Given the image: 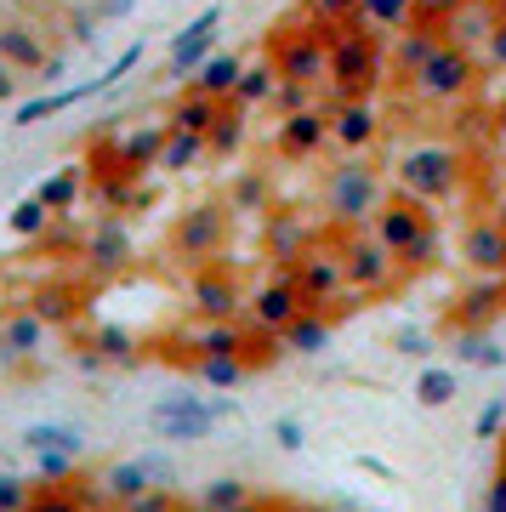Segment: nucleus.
<instances>
[{
  "mask_svg": "<svg viewBox=\"0 0 506 512\" xmlns=\"http://www.w3.org/2000/svg\"><path fill=\"white\" fill-rule=\"evenodd\" d=\"M308 6H313V18H319V23H347L359 0H308Z\"/></svg>",
  "mask_w": 506,
  "mask_h": 512,
  "instance_id": "46",
  "label": "nucleus"
},
{
  "mask_svg": "<svg viewBox=\"0 0 506 512\" xmlns=\"http://www.w3.org/2000/svg\"><path fill=\"white\" fill-rule=\"evenodd\" d=\"M199 353H239V330L228 319H217V325L199 336Z\"/></svg>",
  "mask_w": 506,
  "mask_h": 512,
  "instance_id": "40",
  "label": "nucleus"
},
{
  "mask_svg": "<svg viewBox=\"0 0 506 512\" xmlns=\"http://www.w3.org/2000/svg\"><path fill=\"white\" fill-rule=\"evenodd\" d=\"M416 399L421 404H450L455 399V370H421V382H416Z\"/></svg>",
  "mask_w": 506,
  "mask_h": 512,
  "instance_id": "37",
  "label": "nucleus"
},
{
  "mask_svg": "<svg viewBox=\"0 0 506 512\" xmlns=\"http://www.w3.org/2000/svg\"><path fill=\"white\" fill-rule=\"evenodd\" d=\"M245 365H239V353H205L199 359V382L205 387H239Z\"/></svg>",
  "mask_w": 506,
  "mask_h": 512,
  "instance_id": "34",
  "label": "nucleus"
},
{
  "mask_svg": "<svg viewBox=\"0 0 506 512\" xmlns=\"http://www.w3.org/2000/svg\"><path fill=\"white\" fill-rule=\"evenodd\" d=\"M103 353H109V359H131V342H126V330H103Z\"/></svg>",
  "mask_w": 506,
  "mask_h": 512,
  "instance_id": "49",
  "label": "nucleus"
},
{
  "mask_svg": "<svg viewBox=\"0 0 506 512\" xmlns=\"http://www.w3.org/2000/svg\"><path fill=\"white\" fill-rule=\"evenodd\" d=\"M268 109H279V114L313 109V86H285V80H279V92H273V103H268Z\"/></svg>",
  "mask_w": 506,
  "mask_h": 512,
  "instance_id": "42",
  "label": "nucleus"
},
{
  "mask_svg": "<svg viewBox=\"0 0 506 512\" xmlns=\"http://www.w3.org/2000/svg\"><path fill=\"white\" fill-rule=\"evenodd\" d=\"M69 308H74L69 291H35V308L29 313H35V319H69Z\"/></svg>",
  "mask_w": 506,
  "mask_h": 512,
  "instance_id": "43",
  "label": "nucleus"
},
{
  "mask_svg": "<svg viewBox=\"0 0 506 512\" xmlns=\"http://www.w3.org/2000/svg\"><path fill=\"white\" fill-rule=\"evenodd\" d=\"M103 12H109V18H126V12H131V0H103Z\"/></svg>",
  "mask_w": 506,
  "mask_h": 512,
  "instance_id": "54",
  "label": "nucleus"
},
{
  "mask_svg": "<svg viewBox=\"0 0 506 512\" xmlns=\"http://www.w3.org/2000/svg\"><path fill=\"white\" fill-rule=\"evenodd\" d=\"M205 507H211V512H239V507H245V484H239V478H211Z\"/></svg>",
  "mask_w": 506,
  "mask_h": 512,
  "instance_id": "38",
  "label": "nucleus"
},
{
  "mask_svg": "<svg viewBox=\"0 0 506 512\" xmlns=\"http://www.w3.org/2000/svg\"><path fill=\"white\" fill-rule=\"evenodd\" d=\"M290 285L302 291V302H336L347 285V268H342V251L336 245H308V251L296 256V274H290Z\"/></svg>",
  "mask_w": 506,
  "mask_h": 512,
  "instance_id": "8",
  "label": "nucleus"
},
{
  "mask_svg": "<svg viewBox=\"0 0 506 512\" xmlns=\"http://www.w3.org/2000/svg\"><path fill=\"white\" fill-rule=\"evenodd\" d=\"M398 353H427V336L421 330H398Z\"/></svg>",
  "mask_w": 506,
  "mask_h": 512,
  "instance_id": "51",
  "label": "nucleus"
},
{
  "mask_svg": "<svg viewBox=\"0 0 506 512\" xmlns=\"http://www.w3.org/2000/svg\"><path fill=\"white\" fill-rule=\"evenodd\" d=\"M336 29H342V23H325L319 35L302 29V35L279 40V46H273V69H279V80H285V86H319V80L330 74V40H336Z\"/></svg>",
  "mask_w": 506,
  "mask_h": 512,
  "instance_id": "6",
  "label": "nucleus"
},
{
  "mask_svg": "<svg viewBox=\"0 0 506 512\" xmlns=\"http://www.w3.org/2000/svg\"><path fill=\"white\" fill-rule=\"evenodd\" d=\"M29 507V484L12 473H0V512H23Z\"/></svg>",
  "mask_w": 506,
  "mask_h": 512,
  "instance_id": "45",
  "label": "nucleus"
},
{
  "mask_svg": "<svg viewBox=\"0 0 506 512\" xmlns=\"http://www.w3.org/2000/svg\"><path fill=\"white\" fill-rule=\"evenodd\" d=\"M29 512H74V501H57V495H46V501H35Z\"/></svg>",
  "mask_w": 506,
  "mask_h": 512,
  "instance_id": "53",
  "label": "nucleus"
},
{
  "mask_svg": "<svg viewBox=\"0 0 506 512\" xmlns=\"http://www.w3.org/2000/svg\"><path fill=\"white\" fill-rule=\"evenodd\" d=\"M370 234H376L404 268H433L438 251H444V234H438L433 211L416 205V200H387L376 211V222H370Z\"/></svg>",
  "mask_w": 506,
  "mask_h": 512,
  "instance_id": "2",
  "label": "nucleus"
},
{
  "mask_svg": "<svg viewBox=\"0 0 506 512\" xmlns=\"http://www.w3.org/2000/svg\"><path fill=\"white\" fill-rule=\"evenodd\" d=\"M461 6H472V0H416V23H450Z\"/></svg>",
  "mask_w": 506,
  "mask_h": 512,
  "instance_id": "44",
  "label": "nucleus"
},
{
  "mask_svg": "<svg viewBox=\"0 0 506 512\" xmlns=\"http://www.w3.org/2000/svg\"><path fill=\"white\" fill-rule=\"evenodd\" d=\"M205 154H211V148H205V137H194V131H171V137H165V148H160V171L182 177V171H194Z\"/></svg>",
  "mask_w": 506,
  "mask_h": 512,
  "instance_id": "31",
  "label": "nucleus"
},
{
  "mask_svg": "<svg viewBox=\"0 0 506 512\" xmlns=\"http://www.w3.org/2000/svg\"><path fill=\"white\" fill-rule=\"evenodd\" d=\"M438 46H444L438 23H410L404 35H393V69L404 74V80H410V74H416L421 63H427V57L438 52Z\"/></svg>",
  "mask_w": 506,
  "mask_h": 512,
  "instance_id": "21",
  "label": "nucleus"
},
{
  "mask_svg": "<svg viewBox=\"0 0 506 512\" xmlns=\"http://www.w3.org/2000/svg\"><path fill=\"white\" fill-rule=\"evenodd\" d=\"M450 29H455V46L461 52H484V40H489V29H495V6H484V0H472V6H461L450 18Z\"/></svg>",
  "mask_w": 506,
  "mask_h": 512,
  "instance_id": "27",
  "label": "nucleus"
},
{
  "mask_svg": "<svg viewBox=\"0 0 506 512\" xmlns=\"http://www.w3.org/2000/svg\"><path fill=\"white\" fill-rule=\"evenodd\" d=\"M0 63L6 69H40L46 63V46H40L35 29H18L12 23V29H0Z\"/></svg>",
  "mask_w": 506,
  "mask_h": 512,
  "instance_id": "28",
  "label": "nucleus"
},
{
  "mask_svg": "<svg viewBox=\"0 0 506 512\" xmlns=\"http://www.w3.org/2000/svg\"><path fill=\"white\" fill-rule=\"evenodd\" d=\"M23 444H29L35 456H80V450H86V439H80L74 427H57V421H35V427L23 433Z\"/></svg>",
  "mask_w": 506,
  "mask_h": 512,
  "instance_id": "29",
  "label": "nucleus"
},
{
  "mask_svg": "<svg viewBox=\"0 0 506 512\" xmlns=\"http://www.w3.org/2000/svg\"><path fill=\"white\" fill-rule=\"evenodd\" d=\"M484 6H495V0H484Z\"/></svg>",
  "mask_w": 506,
  "mask_h": 512,
  "instance_id": "56",
  "label": "nucleus"
},
{
  "mask_svg": "<svg viewBox=\"0 0 506 512\" xmlns=\"http://www.w3.org/2000/svg\"><path fill=\"white\" fill-rule=\"evenodd\" d=\"M103 86H114L109 74H97V80H80V86H63V92H52V97H35V103H18V109H12V126H40V120H52L57 109H74L80 97L103 92Z\"/></svg>",
  "mask_w": 506,
  "mask_h": 512,
  "instance_id": "19",
  "label": "nucleus"
},
{
  "mask_svg": "<svg viewBox=\"0 0 506 512\" xmlns=\"http://www.w3.org/2000/svg\"><path fill=\"white\" fill-rule=\"evenodd\" d=\"M376 137H381V114L370 103H336L330 109V143H342L347 154H364Z\"/></svg>",
  "mask_w": 506,
  "mask_h": 512,
  "instance_id": "15",
  "label": "nucleus"
},
{
  "mask_svg": "<svg viewBox=\"0 0 506 512\" xmlns=\"http://www.w3.org/2000/svg\"><path fill=\"white\" fill-rule=\"evenodd\" d=\"M381 205H387L381 171L364 160V154H347V160L330 171V183H325V211H330V222H342V228H370Z\"/></svg>",
  "mask_w": 506,
  "mask_h": 512,
  "instance_id": "3",
  "label": "nucleus"
},
{
  "mask_svg": "<svg viewBox=\"0 0 506 512\" xmlns=\"http://www.w3.org/2000/svg\"><path fill=\"white\" fill-rule=\"evenodd\" d=\"M461 256H467L478 274H501L506 268V228L495 217L489 222H472L467 239H461Z\"/></svg>",
  "mask_w": 506,
  "mask_h": 512,
  "instance_id": "18",
  "label": "nucleus"
},
{
  "mask_svg": "<svg viewBox=\"0 0 506 512\" xmlns=\"http://www.w3.org/2000/svg\"><path fill=\"white\" fill-rule=\"evenodd\" d=\"M268 234H273V245H279V251H290V245L302 239V228H296V222H290V217H279V222H273V228H268Z\"/></svg>",
  "mask_w": 506,
  "mask_h": 512,
  "instance_id": "48",
  "label": "nucleus"
},
{
  "mask_svg": "<svg viewBox=\"0 0 506 512\" xmlns=\"http://www.w3.org/2000/svg\"><path fill=\"white\" fill-rule=\"evenodd\" d=\"M342 268H347V285H359V291H381V285L398 274V256L387 251L376 234L353 228V239L342 245Z\"/></svg>",
  "mask_w": 506,
  "mask_h": 512,
  "instance_id": "10",
  "label": "nucleus"
},
{
  "mask_svg": "<svg viewBox=\"0 0 506 512\" xmlns=\"http://www.w3.org/2000/svg\"><path fill=\"white\" fill-rule=\"evenodd\" d=\"M495 222H501V228H506V200H501V205H495Z\"/></svg>",
  "mask_w": 506,
  "mask_h": 512,
  "instance_id": "55",
  "label": "nucleus"
},
{
  "mask_svg": "<svg viewBox=\"0 0 506 512\" xmlns=\"http://www.w3.org/2000/svg\"><path fill=\"white\" fill-rule=\"evenodd\" d=\"M330 92L336 103H370V92L381 86V40L359 35V29H336L330 40Z\"/></svg>",
  "mask_w": 506,
  "mask_h": 512,
  "instance_id": "4",
  "label": "nucleus"
},
{
  "mask_svg": "<svg viewBox=\"0 0 506 512\" xmlns=\"http://www.w3.org/2000/svg\"><path fill=\"white\" fill-rule=\"evenodd\" d=\"M245 131H251V114L228 103V109H222V120L211 126V137H205V148H211V154H222V160H234L239 148H245Z\"/></svg>",
  "mask_w": 506,
  "mask_h": 512,
  "instance_id": "32",
  "label": "nucleus"
},
{
  "mask_svg": "<svg viewBox=\"0 0 506 512\" xmlns=\"http://www.w3.org/2000/svg\"><path fill=\"white\" fill-rule=\"evenodd\" d=\"M80 188H86V165H57L52 177L35 188V200L52 211V217H63V211H74L80 205Z\"/></svg>",
  "mask_w": 506,
  "mask_h": 512,
  "instance_id": "24",
  "label": "nucleus"
},
{
  "mask_svg": "<svg viewBox=\"0 0 506 512\" xmlns=\"http://www.w3.org/2000/svg\"><path fill=\"white\" fill-rule=\"evenodd\" d=\"M325 143H330V114L319 109V103H313V109L285 114V120L273 126V148H279L285 160H313Z\"/></svg>",
  "mask_w": 506,
  "mask_h": 512,
  "instance_id": "12",
  "label": "nucleus"
},
{
  "mask_svg": "<svg viewBox=\"0 0 506 512\" xmlns=\"http://www.w3.org/2000/svg\"><path fill=\"white\" fill-rule=\"evenodd\" d=\"M165 137H171V120H143L137 131H126V137H120V148H114V165H120L126 177H137V171H148V165H160Z\"/></svg>",
  "mask_w": 506,
  "mask_h": 512,
  "instance_id": "16",
  "label": "nucleus"
},
{
  "mask_svg": "<svg viewBox=\"0 0 506 512\" xmlns=\"http://www.w3.org/2000/svg\"><path fill=\"white\" fill-rule=\"evenodd\" d=\"M46 222H52V211L29 194V200H18L12 205V234L18 239H35V234H46Z\"/></svg>",
  "mask_w": 506,
  "mask_h": 512,
  "instance_id": "35",
  "label": "nucleus"
},
{
  "mask_svg": "<svg viewBox=\"0 0 506 512\" xmlns=\"http://www.w3.org/2000/svg\"><path fill=\"white\" fill-rule=\"evenodd\" d=\"M461 171H467V154L455 143H416L404 148L393 160V183H398V200H416V205H438L450 200L461 188Z\"/></svg>",
  "mask_w": 506,
  "mask_h": 512,
  "instance_id": "1",
  "label": "nucleus"
},
{
  "mask_svg": "<svg viewBox=\"0 0 506 512\" xmlns=\"http://www.w3.org/2000/svg\"><path fill=\"white\" fill-rule=\"evenodd\" d=\"M239 74H245V57H239V52H211L194 69V92L228 103V97H234V86H239Z\"/></svg>",
  "mask_w": 506,
  "mask_h": 512,
  "instance_id": "20",
  "label": "nucleus"
},
{
  "mask_svg": "<svg viewBox=\"0 0 506 512\" xmlns=\"http://www.w3.org/2000/svg\"><path fill=\"white\" fill-rule=\"evenodd\" d=\"M273 92H279V69H273V57H262V63H245V74H239V86H234V109H268Z\"/></svg>",
  "mask_w": 506,
  "mask_h": 512,
  "instance_id": "22",
  "label": "nucleus"
},
{
  "mask_svg": "<svg viewBox=\"0 0 506 512\" xmlns=\"http://www.w3.org/2000/svg\"><path fill=\"white\" fill-rule=\"evenodd\" d=\"M461 359H467V365H495L501 370L506 365V348H495V342H489V336H467V342H461Z\"/></svg>",
  "mask_w": 506,
  "mask_h": 512,
  "instance_id": "39",
  "label": "nucleus"
},
{
  "mask_svg": "<svg viewBox=\"0 0 506 512\" xmlns=\"http://www.w3.org/2000/svg\"><path fill=\"white\" fill-rule=\"evenodd\" d=\"M40 330H46V319H35V313H18L12 325H0V348H6V353H35V348H40Z\"/></svg>",
  "mask_w": 506,
  "mask_h": 512,
  "instance_id": "33",
  "label": "nucleus"
},
{
  "mask_svg": "<svg viewBox=\"0 0 506 512\" xmlns=\"http://www.w3.org/2000/svg\"><path fill=\"white\" fill-rule=\"evenodd\" d=\"M217 29H222V6H205L199 18H188L171 35V46H165V63H171V74H194L205 57L217 52Z\"/></svg>",
  "mask_w": 506,
  "mask_h": 512,
  "instance_id": "11",
  "label": "nucleus"
},
{
  "mask_svg": "<svg viewBox=\"0 0 506 512\" xmlns=\"http://www.w3.org/2000/svg\"><path fill=\"white\" fill-rule=\"evenodd\" d=\"M222 109L228 103H217V97H205V92H188L177 97V109H171V131H194V137H211V126L222 120Z\"/></svg>",
  "mask_w": 506,
  "mask_h": 512,
  "instance_id": "23",
  "label": "nucleus"
},
{
  "mask_svg": "<svg viewBox=\"0 0 506 512\" xmlns=\"http://www.w3.org/2000/svg\"><path fill=\"white\" fill-rule=\"evenodd\" d=\"M472 80H478V57L461 52L455 40H444L427 63H421L416 74H410V92L421 97V103H438V109H450V103H461V97L472 92Z\"/></svg>",
  "mask_w": 506,
  "mask_h": 512,
  "instance_id": "5",
  "label": "nucleus"
},
{
  "mask_svg": "<svg viewBox=\"0 0 506 512\" xmlns=\"http://www.w3.org/2000/svg\"><path fill=\"white\" fill-rule=\"evenodd\" d=\"M194 302L205 319H228V313L239 308V285L228 274H217V268H205V274L194 279Z\"/></svg>",
  "mask_w": 506,
  "mask_h": 512,
  "instance_id": "25",
  "label": "nucleus"
},
{
  "mask_svg": "<svg viewBox=\"0 0 506 512\" xmlns=\"http://www.w3.org/2000/svg\"><path fill=\"white\" fill-rule=\"evenodd\" d=\"M501 421H506V404L489 399L484 410H478V439H495V433H501Z\"/></svg>",
  "mask_w": 506,
  "mask_h": 512,
  "instance_id": "47",
  "label": "nucleus"
},
{
  "mask_svg": "<svg viewBox=\"0 0 506 512\" xmlns=\"http://www.w3.org/2000/svg\"><path fill=\"white\" fill-rule=\"evenodd\" d=\"M222 410H228V404H199V399H188V393H177V399L154 404V433H160V439H177V444H199L217 427Z\"/></svg>",
  "mask_w": 506,
  "mask_h": 512,
  "instance_id": "9",
  "label": "nucleus"
},
{
  "mask_svg": "<svg viewBox=\"0 0 506 512\" xmlns=\"http://www.w3.org/2000/svg\"><path fill=\"white\" fill-rule=\"evenodd\" d=\"M273 433H279V444H285V450H296V444H302V421H279Z\"/></svg>",
  "mask_w": 506,
  "mask_h": 512,
  "instance_id": "52",
  "label": "nucleus"
},
{
  "mask_svg": "<svg viewBox=\"0 0 506 512\" xmlns=\"http://www.w3.org/2000/svg\"><path fill=\"white\" fill-rule=\"evenodd\" d=\"M347 23H353L359 35H370V40H393V35H404V29L416 23V0H359Z\"/></svg>",
  "mask_w": 506,
  "mask_h": 512,
  "instance_id": "14",
  "label": "nucleus"
},
{
  "mask_svg": "<svg viewBox=\"0 0 506 512\" xmlns=\"http://www.w3.org/2000/svg\"><path fill=\"white\" fill-rule=\"evenodd\" d=\"M484 512H506V473H495V484L484 495Z\"/></svg>",
  "mask_w": 506,
  "mask_h": 512,
  "instance_id": "50",
  "label": "nucleus"
},
{
  "mask_svg": "<svg viewBox=\"0 0 506 512\" xmlns=\"http://www.w3.org/2000/svg\"><path fill=\"white\" fill-rule=\"evenodd\" d=\"M222 239H228V205H188L171 228V251L188 256V262H205V256L222 251Z\"/></svg>",
  "mask_w": 506,
  "mask_h": 512,
  "instance_id": "7",
  "label": "nucleus"
},
{
  "mask_svg": "<svg viewBox=\"0 0 506 512\" xmlns=\"http://www.w3.org/2000/svg\"><path fill=\"white\" fill-rule=\"evenodd\" d=\"M279 336H285V353H325L330 348V325L319 319V313H308V308L296 313Z\"/></svg>",
  "mask_w": 506,
  "mask_h": 512,
  "instance_id": "30",
  "label": "nucleus"
},
{
  "mask_svg": "<svg viewBox=\"0 0 506 512\" xmlns=\"http://www.w3.org/2000/svg\"><path fill=\"white\" fill-rule=\"evenodd\" d=\"M154 478H165L160 461H120V467L103 473V484H109V495H120V501H137V495L154 490Z\"/></svg>",
  "mask_w": 506,
  "mask_h": 512,
  "instance_id": "26",
  "label": "nucleus"
},
{
  "mask_svg": "<svg viewBox=\"0 0 506 512\" xmlns=\"http://www.w3.org/2000/svg\"><path fill=\"white\" fill-rule=\"evenodd\" d=\"M478 63H484V69H495V74L506 69V18H495V29H489V40H484V52H478Z\"/></svg>",
  "mask_w": 506,
  "mask_h": 512,
  "instance_id": "41",
  "label": "nucleus"
},
{
  "mask_svg": "<svg viewBox=\"0 0 506 512\" xmlns=\"http://www.w3.org/2000/svg\"><path fill=\"white\" fill-rule=\"evenodd\" d=\"M86 268L91 274H120L131 262V228L120 217H103V222H91V234H86Z\"/></svg>",
  "mask_w": 506,
  "mask_h": 512,
  "instance_id": "13",
  "label": "nucleus"
},
{
  "mask_svg": "<svg viewBox=\"0 0 506 512\" xmlns=\"http://www.w3.org/2000/svg\"><path fill=\"white\" fill-rule=\"evenodd\" d=\"M228 211H268V177H262V171L239 177V183H234V200H228Z\"/></svg>",
  "mask_w": 506,
  "mask_h": 512,
  "instance_id": "36",
  "label": "nucleus"
},
{
  "mask_svg": "<svg viewBox=\"0 0 506 512\" xmlns=\"http://www.w3.org/2000/svg\"><path fill=\"white\" fill-rule=\"evenodd\" d=\"M302 308H308V302H302V291H296L290 279H273V285H262V291L251 296V319L262 330H285Z\"/></svg>",
  "mask_w": 506,
  "mask_h": 512,
  "instance_id": "17",
  "label": "nucleus"
}]
</instances>
